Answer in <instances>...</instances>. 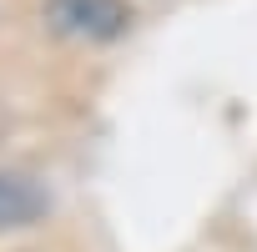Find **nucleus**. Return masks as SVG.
I'll list each match as a JSON object with an SVG mask.
<instances>
[{
  "label": "nucleus",
  "mask_w": 257,
  "mask_h": 252,
  "mask_svg": "<svg viewBox=\"0 0 257 252\" xmlns=\"http://www.w3.org/2000/svg\"><path fill=\"white\" fill-rule=\"evenodd\" d=\"M46 31L56 41L111 46L132 31V11L126 0H46Z\"/></svg>",
  "instance_id": "nucleus-1"
},
{
  "label": "nucleus",
  "mask_w": 257,
  "mask_h": 252,
  "mask_svg": "<svg viewBox=\"0 0 257 252\" xmlns=\"http://www.w3.org/2000/svg\"><path fill=\"white\" fill-rule=\"evenodd\" d=\"M51 212V192L36 177L0 172V227H31Z\"/></svg>",
  "instance_id": "nucleus-2"
}]
</instances>
